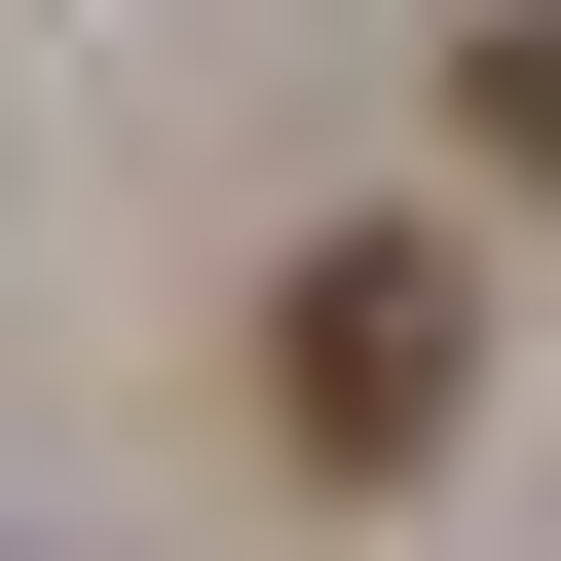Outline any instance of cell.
<instances>
[{
  "label": "cell",
  "mask_w": 561,
  "mask_h": 561,
  "mask_svg": "<svg viewBox=\"0 0 561 561\" xmlns=\"http://www.w3.org/2000/svg\"><path fill=\"white\" fill-rule=\"evenodd\" d=\"M449 113H486V150L561 187V0H486V76H449Z\"/></svg>",
  "instance_id": "cell-2"
},
{
  "label": "cell",
  "mask_w": 561,
  "mask_h": 561,
  "mask_svg": "<svg viewBox=\"0 0 561 561\" xmlns=\"http://www.w3.org/2000/svg\"><path fill=\"white\" fill-rule=\"evenodd\" d=\"M449 375H486V300H449V225H337L300 300H262V412H300L337 486H375V449H449Z\"/></svg>",
  "instance_id": "cell-1"
}]
</instances>
